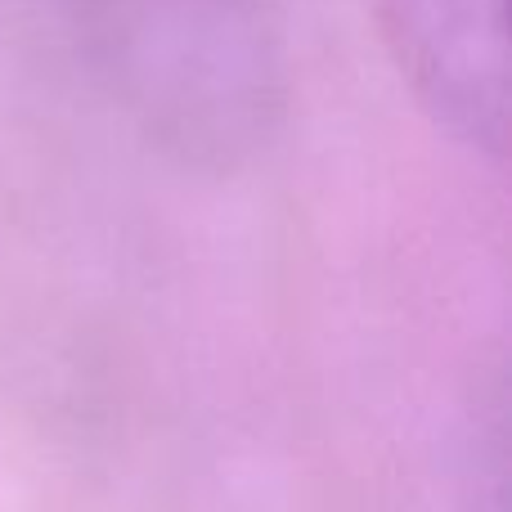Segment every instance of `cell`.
I'll list each match as a JSON object with an SVG mask.
<instances>
[{"instance_id": "6da1fadb", "label": "cell", "mask_w": 512, "mask_h": 512, "mask_svg": "<svg viewBox=\"0 0 512 512\" xmlns=\"http://www.w3.org/2000/svg\"><path fill=\"white\" fill-rule=\"evenodd\" d=\"M95 90L162 162L198 176L252 167L288 122L283 0H68Z\"/></svg>"}, {"instance_id": "7a4b0ae2", "label": "cell", "mask_w": 512, "mask_h": 512, "mask_svg": "<svg viewBox=\"0 0 512 512\" xmlns=\"http://www.w3.org/2000/svg\"><path fill=\"white\" fill-rule=\"evenodd\" d=\"M373 18L436 131L499 167L508 153V0H373Z\"/></svg>"}]
</instances>
